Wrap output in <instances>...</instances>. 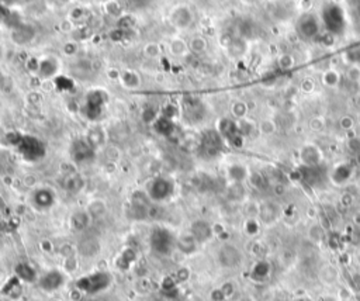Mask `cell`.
Instances as JSON below:
<instances>
[{"mask_svg": "<svg viewBox=\"0 0 360 301\" xmlns=\"http://www.w3.org/2000/svg\"><path fill=\"white\" fill-rule=\"evenodd\" d=\"M178 238L165 226H155L150 235V248L158 256H169L176 249Z\"/></svg>", "mask_w": 360, "mask_h": 301, "instance_id": "cell-1", "label": "cell"}, {"mask_svg": "<svg viewBox=\"0 0 360 301\" xmlns=\"http://www.w3.org/2000/svg\"><path fill=\"white\" fill-rule=\"evenodd\" d=\"M17 152L27 162H37L45 156V145L41 140L34 136H20L17 134L13 141Z\"/></svg>", "mask_w": 360, "mask_h": 301, "instance_id": "cell-2", "label": "cell"}, {"mask_svg": "<svg viewBox=\"0 0 360 301\" xmlns=\"http://www.w3.org/2000/svg\"><path fill=\"white\" fill-rule=\"evenodd\" d=\"M112 278L107 272H94L86 276L78 278L76 287L82 293L89 294V296H96V294L103 293L108 287L112 286Z\"/></svg>", "mask_w": 360, "mask_h": 301, "instance_id": "cell-3", "label": "cell"}, {"mask_svg": "<svg viewBox=\"0 0 360 301\" xmlns=\"http://www.w3.org/2000/svg\"><path fill=\"white\" fill-rule=\"evenodd\" d=\"M146 194L154 203H164L174 194V183L169 178L158 176L152 179L146 188Z\"/></svg>", "mask_w": 360, "mask_h": 301, "instance_id": "cell-4", "label": "cell"}, {"mask_svg": "<svg viewBox=\"0 0 360 301\" xmlns=\"http://www.w3.org/2000/svg\"><path fill=\"white\" fill-rule=\"evenodd\" d=\"M224 150V138L216 130L206 131L200 138L198 152L204 158L211 159L218 156Z\"/></svg>", "mask_w": 360, "mask_h": 301, "instance_id": "cell-5", "label": "cell"}, {"mask_svg": "<svg viewBox=\"0 0 360 301\" xmlns=\"http://www.w3.org/2000/svg\"><path fill=\"white\" fill-rule=\"evenodd\" d=\"M96 156V146L90 142L89 138H76L74 142L70 144V158L72 160L82 165V164H89Z\"/></svg>", "mask_w": 360, "mask_h": 301, "instance_id": "cell-6", "label": "cell"}, {"mask_svg": "<svg viewBox=\"0 0 360 301\" xmlns=\"http://www.w3.org/2000/svg\"><path fill=\"white\" fill-rule=\"evenodd\" d=\"M182 116H183V120L188 122V124H198V122H202L206 118L204 117L206 116L204 104L198 98H184L183 106H182Z\"/></svg>", "mask_w": 360, "mask_h": 301, "instance_id": "cell-7", "label": "cell"}, {"mask_svg": "<svg viewBox=\"0 0 360 301\" xmlns=\"http://www.w3.org/2000/svg\"><path fill=\"white\" fill-rule=\"evenodd\" d=\"M218 264H221L224 269H235L242 264L244 255L232 244H224L221 248L218 249L217 254Z\"/></svg>", "mask_w": 360, "mask_h": 301, "instance_id": "cell-8", "label": "cell"}, {"mask_svg": "<svg viewBox=\"0 0 360 301\" xmlns=\"http://www.w3.org/2000/svg\"><path fill=\"white\" fill-rule=\"evenodd\" d=\"M218 132L224 138V141H228L234 146H242L244 136L240 134L236 121L230 120V118L221 120L220 126H218Z\"/></svg>", "mask_w": 360, "mask_h": 301, "instance_id": "cell-9", "label": "cell"}, {"mask_svg": "<svg viewBox=\"0 0 360 301\" xmlns=\"http://www.w3.org/2000/svg\"><path fill=\"white\" fill-rule=\"evenodd\" d=\"M56 202V194L52 188H38L31 194V203L40 211H46L52 208Z\"/></svg>", "mask_w": 360, "mask_h": 301, "instance_id": "cell-10", "label": "cell"}, {"mask_svg": "<svg viewBox=\"0 0 360 301\" xmlns=\"http://www.w3.org/2000/svg\"><path fill=\"white\" fill-rule=\"evenodd\" d=\"M38 286L45 293H55L65 283V276L60 270H50L38 278Z\"/></svg>", "mask_w": 360, "mask_h": 301, "instance_id": "cell-11", "label": "cell"}, {"mask_svg": "<svg viewBox=\"0 0 360 301\" xmlns=\"http://www.w3.org/2000/svg\"><path fill=\"white\" fill-rule=\"evenodd\" d=\"M106 94L103 92H90L86 98V103H84V112H86V117L89 120H96L98 116L102 114V108L106 104Z\"/></svg>", "mask_w": 360, "mask_h": 301, "instance_id": "cell-12", "label": "cell"}, {"mask_svg": "<svg viewBox=\"0 0 360 301\" xmlns=\"http://www.w3.org/2000/svg\"><path fill=\"white\" fill-rule=\"evenodd\" d=\"M282 217V207L276 202H264L259 206V216L258 218L260 220L264 226H273L276 224Z\"/></svg>", "mask_w": 360, "mask_h": 301, "instance_id": "cell-13", "label": "cell"}, {"mask_svg": "<svg viewBox=\"0 0 360 301\" xmlns=\"http://www.w3.org/2000/svg\"><path fill=\"white\" fill-rule=\"evenodd\" d=\"M320 31V23L314 14H304L297 23V34L302 40H312Z\"/></svg>", "mask_w": 360, "mask_h": 301, "instance_id": "cell-14", "label": "cell"}, {"mask_svg": "<svg viewBox=\"0 0 360 301\" xmlns=\"http://www.w3.org/2000/svg\"><path fill=\"white\" fill-rule=\"evenodd\" d=\"M37 31L36 28L30 26V24L26 23H16L12 27V40L13 42L17 46H27L28 42H31L34 37H36Z\"/></svg>", "mask_w": 360, "mask_h": 301, "instance_id": "cell-15", "label": "cell"}, {"mask_svg": "<svg viewBox=\"0 0 360 301\" xmlns=\"http://www.w3.org/2000/svg\"><path fill=\"white\" fill-rule=\"evenodd\" d=\"M169 18H170L172 26H174L176 28L184 30V28H188V26L193 23V13H192V10L188 6L180 4V6H176V8H173Z\"/></svg>", "mask_w": 360, "mask_h": 301, "instance_id": "cell-16", "label": "cell"}, {"mask_svg": "<svg viewBox=\"0 0 360 301\" xmlns=\"http://www.w3.org/2000/svg\"><path fill=\"white\" fill-rule=\"evenodd\" d=\"M300 159L304 166H320L322 162V152L315 144H306L300 150Z\"/></svg>", "mask_w": 360, "mask_h": 301, "instance_id": "cell-17", "label": "cell"}, {"mask_svg": "<svg viewBox=\"0 0 360 301\" xmlns=\"http://www.w3.org/2000/svg\"><path fill=\"white\" fill-rule=\"evenodd\" d=\"M190 234L194 236V240L198 244H204V242L210 241L212 238L214 230H212L210 222H207L206 220H196L190 226Z\"/></svg>", "mask_w": 360, "mask_h": 301, "instance_id": "cell-18", "label": "cell"}, {"mask_svg": "<svg viewBox=\"0 0 360 301\" xmlns=\"http://www.w3.org/2000/svg\"><path fill=\"white\" fill-rule=\"evenodd\" d=\"M14 274L17 280H22V282H26V283H34L37 282V272L36 269L28 264H17L14 266Z\"/></svg>", "mask_w": 360, "mask_h": 301, "instance_id": "cell-19", "label": "cell"}, {"mask_svg": "<svg viewBox=\"0 0 360 301\" xmlns=\"http://www.w3.org/2000/svg\"><path fill=\"white\" fill-rule=\"evenodd\" d=\"M78 250L79 254L86 258V259H92L98 255V250H100V244L96 238H84L82 241L79 242L78 245Z\"/></svg>", "mask_w": 360, "mask_h": 301, "instance_id": "cell-20", "label": "cell"}, {"mask_svg": "<svg viewBox=\"0 0 360 301\" xmlns=\"http://www.w3.org/2000/svg\"><path fill=\"white\" fill-rule=\"evenodd\" d=\"M90 220H92V216H90L89 211L84 210H78L75 211L72 216H70V228L75 230V231H84L90 224Z\"/></svg>", "mask_w": 360, "mask_h": 301, "instance_id": "cell-21", "label": "cell"}, {"mask_svg": "<svg viewBox=\"0 0 360 301\" xmlns=\"http://www.w3.org/2000/svg\"><path fill=\"white\" fill-rule=\"evenodd\" d=\"M154 127H155V131H156L158 134H160V136H169L174 131V122H173L170 116L164 114V116L156 117Z\"/></svg>", "mask_w": 360, "mask_h": 301, "instance_id": "cell-22", "label": "cell"}, {"mask_svg": "<svg viewBox=\"0 0 360 301\" xmlns=\"http://www.w3.org/2000/svg\"><path fill=\"white\" fill-rule=\"evenodd\" d=\"M198 246V242L196 241L194 236L192 234H183L182 236L178 238V244H176V248L180 249L183 254L190 255V254H194Z\"/></svg>", "mask_w": 360, "mask_h": 301, "instance_id": "cell-23", "label": "cell"}, {"mask_svg": "<svg viewBox=\"0 0 360 301\" xmlns=\"http://www.w3.org/2000/svg\"><path fill=\"white\" fill-rule=\"evenodd\" d=\"M228 176H230V179H231L234 183H242L244 180H246L249 174H248V169L245 166L240 165V164H235V165L230 166Z\"/></svg>", "mask_w": 360, "mask_h": 301, "instance_id": "cell-24", "label": "cell"}, {"mask_svg": "<svg viewBox=\"0 0 360 301\" xmlns=\"http://www.w3.org/2000/svg\"><path fill=\"white\" fill-rule=\"evenodd\" d=\"M269 274H270V264H268L266 260H259V262L254 266V269H252V278H255L256 282H263V280H266Z\"/></svg>", "mask_w": 360, "mask_h": 301, "instance_id": "cell-25", "label": "cell"}, {"mask_svg": "<svg viewBox=\"0 0 360 301\" xmlns=\"http://www.w3.org/2000/svg\"><path fill=\"white\" fill-rule=\"evenodd\" d=\"M352 174V166L348 165V164H342V165L336 166L335 172L332 174V179L335 183H345Z\"/></svg>", "mask_w": 360, "mask_h": 301, "instance_id": "cell-26", "label": "cell"}, {"mask_svg": "<svg viewBox=\"0 0 360 301\" xmlns=\"http://www.w3.org/2000/svg\"><path fill=\"white\" fill-rule=\"evenodd\" d=\"M322 83L326 88H336L340 83V75L335 69H326L322 74Z\"/></svg>", "mask_w": 360, "mask_h": 301, "instance_id": "cell-27", "label": "cell"}, {"mask_svg": "<svg viewBox=\"0 0 360 301\" xmlns=\"http://www.w3.org/2000/svg\"><path fill=\"white\" fill-rule=\"evenodd\" d=\"M248 112H249L248 103H244V102H235L232 104V107H231V113H232V116L236 118V120L245 118Z\"/></svg>", "mask_w": 360, "mask_h": 301, "instance_id": "cell-28", "label": "cell"}, {"mask_svg": "<svg viewBox=\"0 0 360 301\" xmlns=\"http://www.w3.org/2000/svg\"><path fill=\"white\" fill-rule=\"evenodd\" d=\"M294 64H296V60H294V56H292V54H282V55L278 56V65L282 72L290 70V69L294 66Z\"/></svg>", "mask_w": 360, "mask_h": 301, "instance_id": "cell-29", "label": "cell"}, {"mask_svg": "<svg viewBox=\"0 0 360 301\" xmlns=\"http://www.w3.org/2000/svg\"><path fill=\"white\" fill-rule=\"evenodd\" d=\"M259 130L264 136H270V134H273L278 130V124H276V121L273 120V118H264V120L260 121Z\"/></svg>", "mask_w": 360, "mask_h": 301, "instance_id": "cell-30", "label": "cell"}, {"mask_svg": "<svg viewBox=\"0 0 360 301\" xmlns=\"http://www.w3.org/2000/svg\"><path fill=\"white\" fill-rule=\"evenodd\" d=\"M188 48L193 51L194 54H202L207 50V41L202 37H194L190 41V46Z\"/></svg>", "mask_w": 360, "mask_h": 301, "instance_id": "cell-31", "label": "cell"}, {"mask_svg": "<svg viewBox=\"0 0 360 301\" xmlns=\"http://www.w3.org/2000/svg\"><path fill=\"white\" fill-rule=\"evenodd\" d=\"M308 235H310L311 241L315 242V244H320V242H322L324 236H325V232H324L322 226H318V224H315V226H312L311 228H310Z\"/></svg>", "mask_w": 360, "mask_h": 301, "instance_id": "cell-32", "label": "cell"}, {"mask_svg": "<svg viewBox=\"0 0 360 301\" xmlns=\"http://www.w3.org/2000/svg\"><path fill=\"white\" fill-rule=\"evenodd\" d=\"M346 78L348 80L353 84H358L360 82V66L359 65H350L346 69Z\"/></svg>", "mask_w": 360, "mask_h": 301, "instance_id": "cell-33", "label": "cell"}, {"mask_svg": "<svg viewBox=\"0 0 360 301\" xmlns=\"http://www.w3.org/2000/svg\"><path fill=\"white\" fill-rule=\"evenodd\" d=\"M346 58L350 62V65H359L360 62V46H354L348 48Z\"/></svg>", "mask_w": 360, "mask_h": 301, "instance_id": "cell-34", "label": "cell"}, {"mask_svg": "<svg viewBox=\"0 0 360 301\" xmlns=\"http://www.w3.org/2000/svg\"><path fill=\"white\" fill-rule=\"evenodd\" d=\"M170 51L174 55H184L188 51V44L182 40H174L172 44H170Z\"/></svg>", "mask_w": 360, "mask_h": 301, "instance_id": "cell-35", "label": "cell"}, {"mask_svg": "<svg viewBox=\"0 0 360 301\" xmlns=\"http://www.w3.org/2000/svg\"><path fill=\"white\" fill-rule=\"evenodd\" d=\"M245 196V188L242 186V183H234L230 188V197L234 200H240Z\"/></svg>", "mask_w": 360, "mask_h": 301, "instance_id": "cell-36", "label": "cell"}, {"mask_svg": "<svg viewBox=\"0 0 360 301\" xmlns=\"http://www.w3.org/2000/svg\"><path fill=\"white\" fill-rule=\"evenodd\" d=\"M259 228H260V224L258 218H248L246 224H245V231L249 235H256L259 232Z\"/></svg>", "mask_w": 360, "mask_h": 301, "instance_id": "cell-37", "label": "cell"}, {"mask_svg": "<svg viewBox=\"0 0 360 301\" xmlns=\"http://www.w3.org/2000/svg\"><path fill=\"white\" fill-rule=\"evenodd\" d=\"M12 165V159L8 152H0V174L8 172V168Z\"/></svg>", "mask_w": 360, "mask_h": 301, "instance_id": "cell-38", "label": "cell"}, {"mask_svg": "<svg viewBox=\"0 0 360 301\" xmlns=\"http://www.w3.org/2000/svg\"><path fill=\"white\" fill-rule=\"evenodd\" d=\"M80 188H82V180H80L79 176H70L68 179L66 188L69 192H78Z\"/></svg>", "mask_w": 360, "mask_h": 301, "instance_id": "cell-39", "label": "cell"}, {"mask_svg": "<svg viewBox=\"0 0 360 301\" xmlns=\"http://www.w3.org/2000/svg\"><path fill=\"white\" fill-rule=\"evenodd\" d=\"M310 126H311V130H314V131H321L325 127V121L322 117H314L310 121Z\"/></svg>", "mask_w": 360, "mask_h": 301, "instance_id": "cell-40", "label": "cell"}, {"mask_svg": "<svg viewBox=\"0 0 360 301\" xmlns=\"http://www.w3.org/2000/svg\"><path fill=\"white\" fill-rule=\"evenodd\" d=\"M314 89H315V83L312 79L307 78V79H304V80L301 82V90L304 92V93H312Z\"/></svg>", "mask_w": 360, "mask_h": 301, "instance_id": "cell-41", "label": "cell"}, {"mask_svg": "<svg viewBox=\"0 0 360 301\" xmlns=\"http://www.w3.org/2000/svg\"><path fill=\"white\" fill-rule=\"evenodd\" d=\"M348 146L349 150L354 152V154H360V138L359 136H353V138H349L348 141Z\"/></svg>", "mask_w": 360, "mask_h": 301, "instance_id": "cell-42", "label": "cell"}, {"mask_svg": "<svg viewBox=\"0 0 360 301\" xmlns=\"http://www.w3.org/2000/svg\"><path fill=\"white\" fill-rule=\"evenodd\" d=\"M339 122H340V127L344 128V130H346V131L352 130L353 126H354V121H353L352 117H349V116H344Z\"/></svg>", "mask_w": 360, "mask_h": 301, "instance_id": "cell-43", "label": "cell"}, {"mask_svg": "<svg viewBox=\"0 0 360 301\" xmlns=\"http://www.w3.org/2000/svg\"><path fill=\"white\" fill-rule=\"evenodd\" d=\"M8 8L0 4V23H6V20H8Z\"/></svg>", "mask_w": 360, "mask_h": 301, "instance_id": "cell-44", "label": "cell"}, {"mask_svg": "<svg viewBox=\"0 0 360 301\" xmlns=\"http://www.w3.org/2000/svg\"><path fill=\"white\" fill-rule=\"evenodd\" d=\"M132 3H134L136 8H145V6H148V3H150V0H131Z\"/></svg>", "mask_w": 360, "mask_h": 301, "instance_id": "cell-45", "label": "cell"}, {"mask_svg": "<svg viewBox=\"0 0 360 301\" xmlns=\"http://www.w3.org/2000/svg\"><path fill=\"white\" fill-rule=\"evenodd\" d=\"M3 2H4L6 4H14V3H17L18 0H3Z\"/></svg>", "mask_w": 360, "mask_h": 301, "instance_id": "cell-46", "label": "cell"}, {"mask_svg": "<svg viewBox=\"0 0 360 301\" xmlns=\"http://www.w3.org/2000/svg\"><path fill=\"white\" fill-rule=\"evenodd\" d=\"M238 301H254L250 297H242V298H240Z\"/></svg>", "mask_w": 360, "mask_h": 301, "instance_id": "cell-47", "label": "cell"}, {"mask_svg": "<svg viewBox=\"0 0 360 301\" xmlns=\"http://www.w3.org/2000/svg\"><path fill=\"white\" fill-rule=\"evenodd\" d=\"M98 2H103V3H108L110 0H98Z\"/></svg>", "mask_w": 360, "mask_h": 301, "instance_id": "cell-48", "label": "cell"}]
</instances>
